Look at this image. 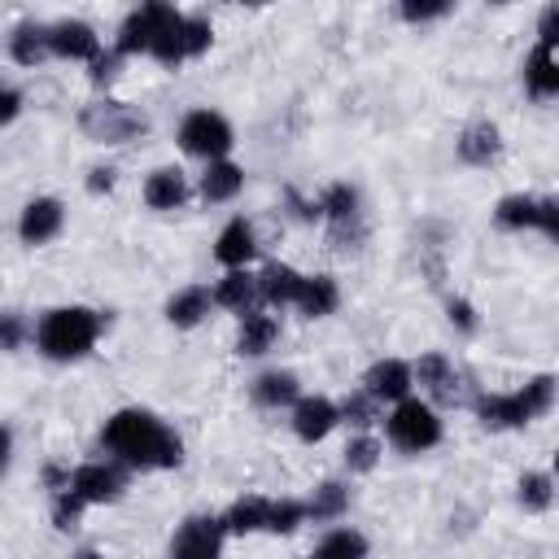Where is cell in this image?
<instances>
[{
	"label": "cell",
	"mask_w": 559,
	"mask_h": 559,
	"mask_svg": "<svg viewBox=\"0 0 559 559\" xmlns=\"http://www.w3.org/2000/svg\"><path fill=\"white\" fill-rule=\"evenodd\" d=\"M100 450H105V459H114L118 467H127V472H170V467H179L183 463V441H179V432L162 419V415H153V411H144V406H122V411H114L105 424H100Z\"/></svg>",
	"instance_id": "cell-1"
},
{
	"label": "cell",
	"mask_w": 559,
	"mask_h": 559,
	"mask_svg": "<svg viewBox=\"0 0 559 559\" xmlns=\"http://www.w3.org/2000/svg\"><path fill=\"white\" fill-rule=\"evenodd\" d=\"M100 332H105L100 310L70 301V306L44 310V314L35 319V336H31V341H35V349H39L48 362H79V358H87V354L96 349Z\"/></svg>",
	"instance_id": "cell-2"
},
{
	"label": "cell",
	"mask_w": 559,
	"mask_h": 559,
	"mask_svg": "<svg viewBox=\"0 0 559 559\" xmlns=\"http://www.w3.org/2000/svg\"><path fill=\"white\" fill-rule=\"evenodd\" d=\"M555 393H559V380L550 371H537L524 389H511V393H480L472 402L480 428L489 432H515V428H528L533 419L550 415L555 411Z\"/></svg>",
	"instance_id": "cell-3"
},
{
	"label": "cell",
	"mask_w": 559,
	"mask_h": 559,
	"mask_svg": "<svg viewBox=\"0 0 559 559\" xmlns=\"http://www.w3.org/2000/svg\"><path fill=\"white\" fill-rule=\"evenodd\" d=\"M380 424H384V437H389V445H393L397 454H428V450H437L441 437H445L441 411L428 406V402L415 397V393L402 397V402H393Z\"/></svg>",
	"instance_id": "cell-4"
},
{
	"label": "cell",
	"mask_w": 559,
	"mask_h": 559,
	"mask_svg": "<svg viewBox=\"0 0 559 559\" xmlns=\"http://www.w3.org/2000/svg\"><path fill=\"white\" fill-rule=\"evenodd\" d=\"M148 114L131 100H118V96H96L92 105L79 109V131L92 140V144H105V148H118V144H131L148 131Z\"/></svg>",
	"instance_id": "cell-5"
},
{
	"label": "cell",
	"mask_w": 559,
	"mask_h": 559,
	"mask_svg": "<svg viewBox=\"0 0 559 559\" xmlns=\"http://www.w3.org/2000/svg\"><path fill=\"white\" fill-rule=\"evenodd\" d=\"M175 140L197 162H223L231 153V144H236V131H231V122L218 109H188L179 118Z\"/></svg>",
	"instance_id": "cell-6"
},
{
	"label": "cell",
	"mask_w": 559,
	"mask_h": 559,
	"mask_svg": "<svg viewBox=\"0 0 559 559\" xmlns=\"http://www.w3.org/2000/svg\"><path fill=\"white\" fill-rule=\"evenodd\" d=\"M493 223L502 231H542L546 240H559V197L507 192L493 205Z\"/></svg>",
	"instance_id": "cell-7"
},
{
	"label": "cell",
	"mask_w": 559,
	"mask_h": 559,
	"mask_svg": "<svg viewBox=\"0 0 559 559\" xmlns=\"http://www.w3.org/2000/svg\"><path fill=\"white\" fill-rule=\"evenodd\" d=\"M127 467H118L114 459H87L79 467H70V489L87 502V507H105L118 502L127 493Z\"/></svg>",
	"instance_id": "cell-8"
},
{
	"label": "cell",
	"mask_w": 559,
	"mask_h": 559,
	"mask_svg": "<svg viewBox=\"0 0 559 559\" xmlns=\"http://www.w3.org/2000/svg\"><path fill=\"white\" fill-rule=\"evenodd\" d=\"M223 520L210 511H192L170 537V559H223Z\"/></svg>",
	"instance_id": "cell-9"
},
{
	"label": "cell",
	"mask_w": 559,
	"mask_h": 559,
	"mask_svg": "<svg viewBox=\"0 0 559 559\" xmlns=\"http://www.w3.org/2000/svg\"><path fill=\"white\" fill-rule=\"evenodd\" d=\"M411 380H415V389H419V397L428 406H454L459 389H463L459 384V367L445 354H437V349H428V354H419L411 362Z\"/></svg>",
	"instance_id": "cell-10"
},
{
	"label": "cell",
	"mask_w": 559,
	"mask_h": 559,
	"mask_svg": "<svg viewBox=\"0 0 559 559\" xmlns=\"http://www.w3.org/2000/svg\"><path fill=\"white\" fill-rule=\"evenodd\" d=\"M288 424H293V437L306 441V445H319L328 441L336 428H341V415H336V402L323 397V393H301L293 406H288Z\"/></svg>",
	"instance_id": "cell-11"
},
{
	"label": "cell",
	"mask_w": 559,
	"mask_h": 559,
	"mask_svg": "<svg viewBox=\"0 0 559 559\" xmlns=\"http://www.w3.org/2000/svg\"><path fill=\"white\" fill-rule=\"evenodd\" d=\"M66 227V201L61 197H31L17 214V240L26 249H39L48 240H57Z\"/></svg>",
	"instance_id": "cell-12"
},
{
	"label": "cell",
	"mask_w": 559,
	"mask_h": 559,
	"mask_svg": "<svg viewBox=\"0 0 559 559\" xmlns=\"http://www.w3.org/2000/svg\"><path fill=\"white\" fill-rule=\"evenodd\" d=\"M48 48H52V57H61V61H92L100 48H105V39H100V31L92 26V22H83V17H57V22H48Z\"/></svg>",
	"instance_id": "cell-13"
},
{
	"label": "cell",
	"mask_w": 559,
	"mask_h": 559,
	"mask_svg": "<svg viewBox=\"0 0 559 559\" xmlns=\"http://www.w3.org/2000/svg\"><path fill=\"white\" fill-rule=\"evenodd\" d=\"M362 393H371L380 406H393L402 397L415 393V380H411V362L406 358H376L367 371H362Z\"/></svg>",
	"instance_id": "cell-14"
},
{
	"label": "cell",
	"mask_w": 559,
	"mask_h": 559,
	"mask_svg": "<svg viewBox=\"0 0 559 559\" xmlns=\"http://www.w3.org/2000/svg\"><path fill=\"white\" fill-rule=\"evenodd\" d=\"M157 17H162V0H148V4H135L122 22H118V35H114V52L118 57H148V44H153V31H157Z\"/></svg>",
	"instance_id": "cell-15"
},
{
	"label": "cell",
	"mask_w": 559,
	"mask_h": 559,
	"mask_svg": "<svg viewBox=\"0 0 559 559\" xmlns=\"http://www.w3.org/2000/svg\"><path fill=\"white\" fill-rule=\"evenodd\" d=\"M253 258H258V231H253V223L245 214L227 218L223 231H218V240H214V262L223 271H245Z\"/></svg>",
	"instance_id": "cell-16"
},
{
	"label": "cell",
	"mask_w": 559,
	"mask_h": 559,
	"mask_svg": "<svg viewBox=\"0 0 559 559\" xmlns=\"http://www.w3.org/2000/svg\"><path fill=\"white\" fill-rule=\"evenodd\" d=\"M454 153H459L463 166H476V170L493 166L502 157V131H498V122H489V118L467 122L459 131V140H454Z\"/></svg>",
	"instance_id": "cell-17"
},
{
	"label": "cell",
	"mask_w": 559,
	"mask_h": 559,
	"mask_svg": "<svg viewBox=\"0 0 559 559\" xmlns=\"http://www.w3.org/2000/svg\"><path fill=\"white\" fill-rule=\"evenodd\" d=\"M249 397H253L262 411H284V406H293V402L301 397V380H297V371H288V367H266V371L253 376Z\"/></svg>",
	"instance_id": "cell-18"
},
{
	"label": "cell",
	"mask_w": 559,
	"mask_h": 559,
	"mask_svg": "<svg viewBox=\"0 0 559 559\" xmlns=\"http://www.w3.org/2000/svg\"><path fill=\"white\" fill-rule=\"evenodd\" d=\"M148 57L166 70L183 66L188 52H183V9L175 4H162V17H157V31H153V44H148Z\"/></svg>",
	"instance_id": "cell-19"
},
{
	"label": "cell",
	"mask_w": 559,
	"mask_h": 559,
	"mask_svg": "<svg viewBox=\"0 0 559 559\" xmlns=\"http://www.w3.org/2000/svg\"><path fill=\"white\" fill-rule=\"evenodd\" d=\"M210 297H214V306H223V310H231L236 319L240 314H249V310H258L262 301H258V271H223L218 275V284L210 288Z\"/></svg>",
	"instance_id": "cell-20"
},
{
	"label": "cell",
	"mask_w": 559,
	"mask_h": 559,
	"mask_svg": "<svg viewBox=\"0 0 559 559\" xmlns=\"http://www.w3.org/2000/svg\"><path fill=\"white\" fill-rule=\"evenodd\" d=\"M240 188H245V166H236L231 157H223V162H205V170H201V179H197V197H201L205 205L236 201Z\"/></svg>",
	"instance_id": "cell-21"
},
{
	"label": "cell",
	"mask_w": 559,
	"mask_h": 559,
	"mask_svg": "<svg viewBox=\"0 0 559 559\" xmlns=\"http://www.w3.org/2000/svg\"><path fill=\"white\" fill-rule=\"evenodd\" d=\"M188 197H192V188H188V175H183L179 166H157V170L144 179V205L157 210V214L179 210Z\"/></svg>",
	"instance_id": "cell-22"
},
{
	"label": "cell",
	"mask_w": 559,
	"mask_h": 559,
	"mask_svg": "<svg viewBox=\"0 0 559 559\" xmlns=\"http://www.w3.org/2000/svg\"><path fill=\"white\" fill-rule=\"evenodd\" d=\"M297 314H306V319H328V314H336V306H341V284H336V275H328V271H314V275H301V288H297Z\"/></svg>",
	"instance_id": "cell-23"
},
{
	"label": "cell",
	"mask_w": 559,
	"mask_h": 559,
	"mask_svg": "<svg viewBox=\"0 0 559 559\" xmlns=\"http://www.w3.org/2000/svg\"><path fill=\"white\" fill-rule=\"evenodd\" d=\"M524 92L533 100H555L559 96V57L546 44H533L524 57Z\"/></svg>",
	"instance_id": "cell-24"
},
{
	"label": "cell",
	"mask_w": 559,
	"mask_h": 559,
	"mask_svg": "<svg viewBox=\"0 0 559 559\" xmlns=\"http://www.w3.org/2000/svg\"><path fill=\"white\" fill-rule=\"evenodd\" d=\"M297 288H301V271L288 266V262H266L258 271V301L266 310H284L297 301Z\"/></svg>",
	"instance_id": "cell-25"
},
{
	"label": "cell",
	"mask_w": 559,
	"mask_h": 559,
	"mask_svg": "<svg viewBox=\"0 0 559 559\" xmlns=\"http://www.w3.org/2000/svg\"><path fill=\"white\" fill-rule=\"evenodd\" d=\"M275 341H280V319L275 314H266L262 306L240 314V323H236V354L240 358H262Z\"/></svg>",
	"instance_id": "cell-26"
},
{
	"label": "cell",
	"mask_w": 559,
	"mask_h": 559,
	"mask_svg": "<svg viewBox=\"0 0 559 559\" xmlns=\"http://www.w3.org/2000/svg\"><path fill=\"white\" fill-rule=\"evenodd\" d=\"M210 310H214L210 288H205V284H188V288H179V293L166 301V323L179 328V332H192V328H201V323L210 319Z\"/></svg>",
	"instance_id": "cell-27"
},
{
	"label": "cell",
	"mask_w": 559,
	"mask_h": 559,
	"mask_svg": "<svg viewBox=\"0 0 559 559\" xmlns=\"http://www.w3.org/2000/svg\"><path fill=\"white\" fill-rule=\"evenodd\" d=\"M9 57H13L17 66H26V70L44 66V61L52 57V48H48V22H35V17L17 22V26L9 31Z\"/></svg>",
	"instance_id": "cell-28"
},
{
	"label": "cell",
	"mask_w": 559,
	"mask_h": 559,
	"mask_svg": "<svg viewBox=\"0 0 559 559\" xmlns=\"http://www.w3.org/2000/svg\"><path fill=\"white\" fill-rule=\"evenodd\" d=\"M301 502H306V524H336L349 511V485L345 480H323Z\"/></svg>",
	"instance_id": "cell-29"
},
{
	"label": "cell",
	"mask_w": 559,
	"mask_h": 559,
	"mask_svg": "<svg viewBox=\"0 0 559 559\" xmlns=\"http://www.w3.org/2000/svg\"><path fill=\"white\" fill-rule=\"evenodd\" d=\"M266 502L262 493H245L236 498L218 520H223V533L227 537H249V533H266Z\"/></svg>",
	"instance_id": "cell-30"
},
{
	"label": "cell",
	"mask_w": 559,
	"mask_h": 559,
	"mask_svg": "<svg viewBox=\"0 0 559 559\" xmlns=\"http://www.w3.org/2000/svg\"><path fill=\"white\" fill-rule=\"evenodd\" d=\"M367 533H358L354 524H336L319 537V546L306 559H367Z\"/></svg>",
	"instance_id": "cell-31"
},
{
	"label": "cell",
	"mask_w": 559,
	"mask_h": 559,
	"mask_svg": "<svg viewBox=\"0 0 559 559\" xmlns=\"http://www.w3.org/2000/svg\"><path fill=\"white\" fill-rule=\"evenodd\" d=\"M336 415H341V424H349L354 432H371V428L384 419V406H380L371 393H362V389H349V393L336 402Z\"/></svg>",
	"instance_id": "cell-32"
},
{
	"label": "cell",
	"mask_w": 559,
	"mask_h": 559,
	"mask_svg": "<svg viewBox=\"0 0 559 559\" xmlns=\"http://www.w3.org/2000/svg\"><path fill=\"white\" fill-rule=\"evenodd\" d=\"M515 502L528 511V515H542V511H550V502H555V476L550 472H524L520 480H515Z\"/></svg>",
	"instance_id": "cell-33"
},
{
	"label": "cell",
	"mask_w": 559,
	"mask_h": 559,
	"mask_svg": "<svg viewBox=\"0 0 559 559\" xmlns=\"http://www.w3.org/2000/svg\"><path fill=\"white\" fill-rule=\"evenodd\" d=\"M380 454H384V445L376 441V432H354L345 441V472L349 476H367V472H376Z\"/></svg>",
	"instance_id": "cell-34"
},
{
	"label": "cell",
	"mask_w": 559,
	"mask_h": 559,
	"mask_svg": "<svg viewBox=\"0 0 559 559\" xmlns=\"http://www.w3.org/2000/svg\"><path fill=\"white\" fill-rule=\"evenodd\" d=\"M301 524H306L301 498H271L266 502V533H297Z\"/></svg>",
	"instance_id": "cell-35"
},
{
	"label": "cell",
	"mask_w": 559,
	"mask_h": 559,
	"mask_svg": "<svg viewBox=\"0 0 559 559\" xmlns=\"http://www.w3.org/2000/svg\"><path fill=\"white\" fill-rule=\"evenodd\" d=\"M35 336V323L22 310H0V354H17Z\"/></svg>",
	"instance_id": "cell-36"
},
{
	"label": "cell",
	"mask_w": 559,
	"mask_h": 559,
	"mask_svg": "<svg viewBox=\"0 0 559 559\" xmlns=\"http://www.w3.org/2000/svg\"><path fill=\"white\" fill-rule=\"evenodd\" d=\"M210 44H214L210 17L205 13H183V52H188V61L201 57V52H210Z\"/></svg>",
	"instance_id": "cell-37"
},
{
	"label": "cell",
	"mask_w": 559,
	"mask_h": 559,
	"mask_svg": "<svg viewBox=\"0 0 559 559\" xmlns=\"http://www.w3.org/2000/svg\"><path fill=\"white\" fill-rule=\"evenodd\" d=\"M87 511V502L66 485V489H52V524L61 528V533H70L74 524H79V515Z\"/></svg>",
	"instance_id": "cell-38"
},
{
	"label": "cell",
	"mask_w": 559,
	"mask_h": 559,
	"mask_svg": "<svg viewBox=\"0 0 559 559\" xmlns=\"http://www.w3.org/2000/svg\"><path fill=\"white\" fill-rule=\"evenodd\" d=\"M450 9H454L450 0H402V4H397V17H402V22H411V26H424V22L445 17Z\"/></svg>",
	"instance_id": "cell-39"
},
{
	"label": "cell",
	"mask_w": 559,
	"mask_h": 559,
	"mask_svg": "<svg viewBox=\"0 0 559 559\" xmlns=\"http://www.w3.org/2000/svg\"><path fill=\"white\" fill-rule=\"evenodd\" d=\"M122 61H127V57H118L114 48H100V52L87 61V79H92V87H96V92H105V87L122 74Z\"/></svg>",
	"instance_id": "cell-40"
},
{
	"label": "cell",
	"mask_w": 559,
	"mask_h": 559,
	"mask_svg": "<svg viewBox=\"0 0 559 559\" xmlns=\"http://www.w3.org/2000/svg\"><path fill=\"white\" fill-rule=\"evenodd\" d=\"M445 319H450V328H459L463 336H476V332H480V314H476V306H472L467 297H445Z\"/></svg>",
	"instance_id": "cell-41"
},
{
	"label": "cell",
	"mask_w": 559,
	"mask_h": 559,
	"mask_svg": "<svg viewBox=\"0 0 559 559\" xmlns=\"http://www.w3.org/2000/svg\"><path fill=\"white\" fill-rule=\"evenodd\" d=\"M22 105H26L22 87H13V83H0V127H13V122L22 118Z\"/></svg>",
	"instance_id": "cell-42"
},
{
	"label": "cell",
	"mask_w": 559,
	"mask_h": 559,
	"mask_svg": "<svg viewBox=\"0 0 559 559\" xmlns=\"http://www.w3.org/2000/svg\"><path fill=\"white\" fill-rule=\"evenodd\" d=\"M537 44H546V48L559 44V4H546L537 13Z\"/></svg>",
	"instance_id": "cell-43"
},
{
	"label": "cell",
	"mask_w": 559,
	"mask_h": 559,
	"mask_svg": "<svg viewBox=\"0 0 559 559\" xmlns=\"http://www.w3.org/2000/svg\"><path fill=\"white\" fill-rule=\"evenodd\" d=\"M114 179H118V170H114V166H92V170H87V179H83V188H87L92 197H100V192H109V188H114Z\"/></svg>",
	"instance_id": "cell-44"
},
{
	"label": "cell",
	"mask_w": 559,
	"mask_h": 559,
	"mask_svg": "<svg viewBox=\"0 0 559 559\" xmlns=\"http://www.w3.org/2000/svg\"><path fill=\"white\" fill-rule=\"evenodd\" d=\"M9 454H13V428H9V424H0V472L9 467Z\"/></svg>",
	"instance_id": "cell-45"
},
{
	"label": "cell",
	"mask_w": 559,
	"mask_h": 559,
	"mask_svg": "<svg viewBox=\"0 0 559 559\" xmlns=\"http://www.w3.org/2000/svg\"><path fill=\"white\" fill-rule=\"evenodd\" d=\"M70 559H105V555H100V550H96V546H83V550H74V555H70Z\"/></svg>",
	"instance_id": "cell-46"
}]
</instances>
